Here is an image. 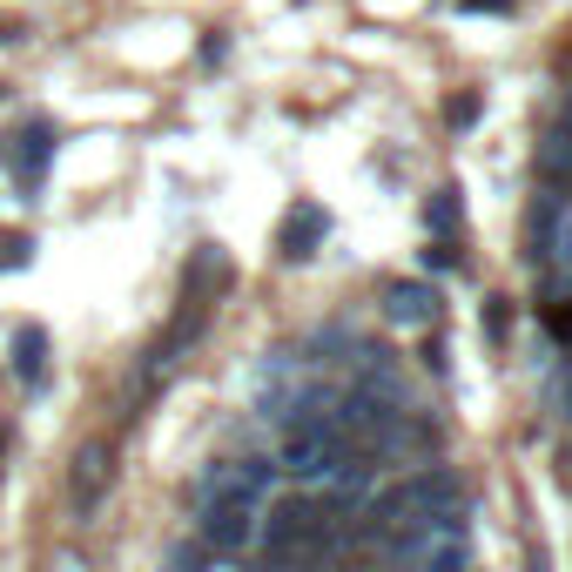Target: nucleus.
I'll use <instances>...</instances> for the list:
<instances>
[{"mask_svg":"<svg viewBox=\"0 0 572 572\" xmlns=\"http://www.w3.org/2000/svg\"><path fill=\"white\" fill-rule=\"evenodd\" d=\"M539 176L545 183H572V128L565 122L545 128V142H539Z\"/></svg>","mask_w":572,"mask_h":572,"instance_id":"obj_7","label":"nucleus"},{"mask_svg":"<svg viewBox=\"0 0 572 572\" xmlns=\"http://www.w3.org/2000/svg\"><path fill=\"white\" fill-rule=\"evenodd\" d=\"M169 572H202V545H176L169 552Z\"/></svg>","mask_w":572,"mask_h":572,"instance_id":"obj_11","label":"nucleus"},{"mask_svg":"<svg viewBox=\"0 0 572 572\" xmlns=\"http://www.w3.org/2000/svg\"><path fill=\"white\" fill-rule=\"evenodd\" d=\"M384 316L404 323V331H418V323L438 316V290H431V283H391V290H384Z\"/></svg>","mask_w":572,"mask_h":572,"instance_id":"obj_5","label":"nucleus"},{"mask_svg":"<svg viewBox=\"0 0 572 572\" xmlns=\"http://www.w3.org/2000/svg\"><path fill=\"white\" fill-rule=\"evenodd\" d=\"M471 115H478V95H458V102H451V122H458V128H465V122H471Z\"/></svg>","mask_w":572,"mask_h":572,"instance_id":"obj_13","label":"nucleus"},{"mask_svg":"<svg viewBox=\"0 0 572 572\" xmlns=\"http://www.w3.org/2000/svg\"><path fill=\"white\" fill-rule=\"evenodd\" d=\"M14 377H21V384H41V377H48V337H41V331H21V337H14Z\"/></svg>","mask_w":572,"mask_h":572,"instance_id":"obj_8","label":"nucleus"},{"mask_svg":"<svg viewBox=\"0 0 572 572\" xmlns=\"http://www.w3.org/2000/svg\"><path fill=\"white\" fill-rule=\"evenodd\" d=\"M28 257H34V242H28V236H8V242H0V270H21Z\"/></svg>","mask_w":572,"mask_h":572,"instance_id":"obj_10","label":"nucleus"},{"mask_svg":"<svg viewBox=\"0 0 572 572\" xmlns=\"http://www.w3.org/2000/svg\"><path fill=\"white\" fill-rule=\"evenodd\" d=\"M425 572H465V552H458V545H445L438 559H425Z\"/></svg>","mask_w":572,"mask_h":572,"instance_id":"obj_12","label":"nucleus"},{"mask_svg":"<svg viewBox=\"0 0 572 572\" xmlns=\"http://www.w3.org/2000/svg\"><path fill=\"white\" fill-rule=\"evenodd\" d=\"M48 162H54V128H41V122L21 128V135H14V176L34 189V183L48 176Z\"/></svg>","mask_w":572,"mask_h":572,"instance_id":"obj_6","label":"nucleus"},{"mask_svg":"<svg viewBox=\"0 0 572 572\" xmlns=\"http://www.w3.org/2000/svg\"><path fill=\"white\" fill-rule=\"evenodd\" d=\"M67 485H74V506H81V512H95V506L108 499V485H115V445H108V438L81 445V451H74V478H67Z\"/></svg>","mask_w":572,"mask_h":572,"instance_id":"obj_3","label":"nucleus"},{"mask_svg":"<svg viewBox=\"0 0 572 572\" xmlns=\"http://www.w3.org/2000/svg\"><path fill=\"white\" fill-rule=\"evenodd\" d=\"M559 412L572 418V371H565V384H559Z\"/></svg>","mask_w":572,"mask_h":572,"instance_id":"obj_14","label":"nucleus"},{"mask_svg":"<svg viewBox=\"0 0 572 572\" xmlns=\"http://www.w3.org/2000/svg\"><path fill=\"white\" fill-rule=\"evenodd\" d=\"M202 545L216 552H242L257 539V506H242V499H202V519H196Z\"/></svg>","mask_w":572,"mask_h":572,"instance_id":"obj_2","label":"nucleus"},{"mask_svg":"<svg viewBox=\"0 0 572 572\" xmlns=\"http://www.w3.org/2000/svg\"><path fill=\"white\" fill-rule=\"evenodd\" d=\"M0 451H8V425H0Z\"/></svg>","mask_w":572,"mask_h":572,"instance_id":"obj_15","label":"nucleus"},{"mask_svg":"<svg viewBox=\"0 0 572 572\" xmlns=\"http://www.w3.org/2000/svg\"><path fill=\"white\" fill-rule=\"evenodd\" d=\"M425 222H431L438 236H458V196H451V189H438V196H431V209H425Z\"/></svg>","mask_w":572,"mask_h":572,"instance_id":"obj_9","label":"nucleus"},{"mask_svg":"<svg viewBox=\"0 0 572 572\" xmlns=\"http://www.w3.org/2000/svg\"><path fill=\"white\" fill-rule=\"evenodd\" d=\"M277 485V465L270 458H222L196 478V506L202 499H242V506H257L263 492Z\"/></svg>","mask_w":572,"mask_h":572,"instance_id":"obj_1","label":"nucleus"},{"mask_svg":"<svg viewBox=\"0 0 572 572\" xmlns=\"http://www.w3.org/2000/svg\"><path fill=\"white\" fill-rule=\"evenodd\" d=\"M331 236V216H323L316 202H297L290 216H283V236H277V250L290 257V263H303V257H316V242Z\"/></svg>","mask_w":572,"mask_h":572,"instance_id":"obj_4","label":"nucleus"}]
</instances>
